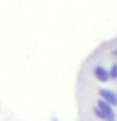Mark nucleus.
Returning a JSON list of instances; mask_svg holds the SVG:
<instances>
[{"label":"nucleus","instance_id":"obj_5","mask_svg":"<svg viewBox=\"0 0 117 121\" xmlns=\"http://www.w3.org/2000/svg\"><path fill=\"white\" fill-rule=\"evenodd\" d=\"M114 54H115V57H117V50H115V52H114Z\"/></svg>","mask_w":117,"mask_h":121},{"label":"nucleus","instance_id":"obj_3","mask_svg":"<svg viewBox=\"0 0 117 121\" xmlns=\"http://www.w3.org/2000/svg\"><path fill=\"white\" fill-rule=\"evenodd\" d=\"M93 76L100 81V83H107L110 80L109 78V69H105L103 66H95L93 68Z\"/></svg>","mask_w":117,"mask_h":121},{"label":"nucleus","instance_id":"obj_1","mask_svg":"<svg viewBox=\"0 0 117 121\" xmlns=\"http://www.w3.org/2000/svg\"><path fill=\"white\" fill-rule=\"evenodd\" d=\"M93 114L103 121H117V116H115V111L114 107H110L107 102H103L102 99L97 100V106L93 107Z\"/></svg>","mask_w":117,"mask_h":121},{"label":"nucleus","instance_id":"obj_2","mask_svg":"<svg viewBox=\"0 0 117 121\" xmlns=\"http://www.w3.org/2000/svg\"><path fill=\"white\" fill-rule=\"evenodd\" d=\"M98 95L103 102H107L110 107H117V92L110 90V88H102L98 92Z\"/></svg>","mask_w":117,"mask_h":121},{"label":"nucleus","instance_id":"obj_4","mask_svg":"<svg viewBox=\"0 0 117 121\" xmlns=\"http://www.w3.org/2000/svg\"><path fill=\"white\" fill-rule=\"evenodd\" d=\"M109 78L110 80H117V64H112L109 69Z\"/></svg>","mask_w":117,"mask_h":121}]
</instances>
